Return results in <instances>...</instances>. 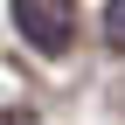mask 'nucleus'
I'll return each instance as SVG.
<instances>
[{"label": "nucleus", "mask_w": 125, "mask_h": 125, "mask_svg": "<svg viewBox=\"0 0 125 125\" xmlns=\"http://www.w3.org/2000/svg\"><path fill=\"white\" fill-rule=\"evenodd\" d=\"M7 14L21 28V42L42 49V56H62L70 35H76V0H7Z\"/></svg>", "instance_id": "1"}, {"label": "nucleus", "mask_w": 125, "mask_h": 125, "mask_svg": "<svg viewBox=\"0 0 125 125\" xmlns=\"http://www.w3.org/2000/svg\"><path fill=\"white\" fill-rule=\"evenodd\" d=\"M97 21H104V42H118V49H125V0H104Z\"/></svg>", "instance_id": "2"}]
</instances>
